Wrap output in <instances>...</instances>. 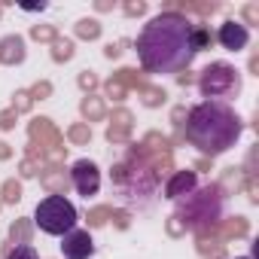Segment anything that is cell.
Returning <instances> with one entry per match:
<instances>
[{
	"label": "cell",
	"mask_w": 259,
	"mask_h": 259,
	"mask_svg": "<svg viewBox=\"0 0 259 259\" xmlns=\"http://www.w3.org/2000/svg\"><path fill=\"white\" fill-rule=\"evenodd\" d=\"M95 238L85 229H73L61 238V256L64 259H92L95 256Z\"/></svg>",
	"instance_id": "52a82bcc"
},
{
	"label": "cell",
	"mask_w": 259,
	"mask_h": 259,
	"mask_svg": "<svg viewBox=\"0 0 259 259\" xmlns=\"http://www.w3.org/2000/svg\"><path fill=\"white\" fill-rule=\"evenodd\" d=\"M241 132H244V122L226 101L195 104L186 113V125H183L186 141L204 156H220L232 150L241 141Z\"/></svg>",
	"instance_id": "7a4b0ae2"
},
{
	"label": "cell",
	"mask_w": 259,
	"mask_h": 259,
	"mask_svg": "<svg viewBox=\"0 0 259 259\" xmlns=\"http://www.w3.org/2000/svg\"><path fill=\"white\" fill-rule=\"evenodd\" d=\"M207 43H210V31H207V28H201V25H195V52L207 49Z\"/></svg>",
	"instance_id": "8fae6325"
},
{
	"label": "cell",
	"mask_w": 259,
	"mask_h": 259,
	"mask_svg": "<svg viewBox=\"0 0 259 259\" xmlns=\"http://www.w3.org/2000/svg\"><path fill=\"white\" fill-rule=\"evenodd\" d=\"M195 55V25L183 13H159L138 34V61L150 73H180Z\"/></svg>",
	"instance_id": "6da1fadb"
},
{
	"label": "cell",
	"mask_w": 259,
	"mask_h": 259,
	"mask_svg": "<svg viewBox=\"0 0 259 259\" xmlns=\"http://www.w3.org/2000/svg\"><path fill=\"white\" fill-rule=\"evenodd\" d=\"M7 259H40V253H37V247H31V244H16V247L7 253Z\"/></svg>",
	"instance_id": "30bf717a"
},
{
	"label": "cell",
	"mask_w": 259,
	"mask_h": 259,
	"mask_svg": "<svg viewBox=\"0 0 259 259\" xmlns=\"http://www.w3.org/2000/svg\"><path fill=\"white\" fill-rule=\"evenodd\" d=\"M217 40H220L223 49H229V52H241V49H247V43H250V28L241 25V22H235V19H229L226 25H220Z\"/></svg>",
	"instance_id": "ba28073f"
},
{
	"label": "cell",
	"mask_w": 259,
	"mask_h": 259,
	"mask_svg": "<svg viewBox=\"0 0 259 259\" xmlns=\"http://www.w3.org/2000/svg\"><path fill=\"white\" fill-rule=\"evenodd\" d=\"M201 98L204 101H223V98H235L241 92V70L226 64V61H213L201 79H198Z\"/></svg>",
	"instance_id": "5b68a950"
},
{
	"label": "cell",
	"mask_w": 259,
	"mask_h": 259,
	"mask_svg": "<svg viewBox=\"0 0 259 259\" xmlns=\"http://www.w3.org/2000/svg\"><path fill=\"white\" fill-rule=\"evenodd\" d=\"M70 183L82 198H92L101 192V168L92 159H76L70 168Z\"/></svg>",
	"instance_id": "8992f818"
},
{
	"label": "cell",
	"mask_w": 259,
	"mask_h": 259,
	"mask_svg": "<svg viewBox=\"0 0 259 259\" xmlns=\"http://www.w3.org/2000/svg\"><path fill=\"white\" fill-rule=\"evenodd\" d=\"M198 189V174L195 171H177L168 183H165V195L171 198V201H180V198H186L189 192H195Z\"/></svg>",
	"instance_id": "9c48e42d"
},
{
	"label": "cell",
	"mask_w": 259,
	"mask_h": 259,
	"mask_svg": "<svg viewBox=\"0 0 259 259\" xmlns=\"http://www.w3.org/2000/svg\"><path fill=\"white\" fill-rule=\"evenodd\" d=\"M223 213H226V195L217 183L198 186L195 192H189L186 198L177 201V217L186 223V229H192L198 235L213 232L223 223Z\"/></svg>",
	"instance_id": "3957f363"
},
{
	"label": "cell",
	"mask_w": 259,
	"mask_h": 259,
	"mask_svg": "<svg viewBox=\"0 0 259 259\" xmlns=\"http://www.w3.org/2000/svg\"><path fill=\"white\" fill-rule=\"evenodd\" d=\"M76 223H79V213L64 195H46L34 210V226L52 238H64L67 232L76 229Z\"/></svg>",
	"instance_id": "277c9868"
},
{
	"label": "cell",
	"mask_w": 259,
	"mask_h": 259,
	"mask_svg": "<svg viewBox=\"0 0 259 259\" xmlns=\"http://www.w3.org/2000/svg\"><path fill=\"white\" fill-rule=\"evenodd\" d=\"M235 259H253V256H235Z\"/></svg>",
	"instance_id": "7c38bea8"
}]
</instances>
